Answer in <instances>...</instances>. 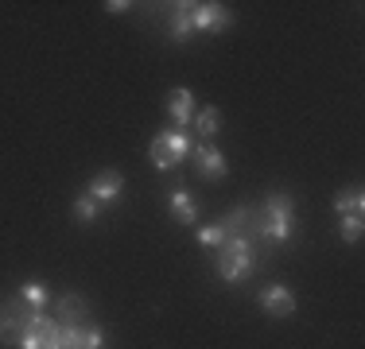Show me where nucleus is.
I'll list each match as a JSON object with an SVG mask.
<instances>
[{
  "mask_svg": "<svg viewBox=\"0 0 365 349\" xmlns=\"http://www.w3.org/2000/svg\"><path fill=\"white\" fill-rule=\"evenodd\" d=\"M98 214H101V206L93 202L90 194H78V198H74V222L90 225V222H98Z\"/></svg>",
  "mask_w": 365,
  "mask_h": 349,
  "instance_id": "6ab92c4d",
  "label": "nucleus"
},
{
  "mask_svg": "<svg viewBox=\"0 0 365 349\" xmlns=\"http://www.w3.org/2000/svg\"><path fill=\"white\" fill-rule=\"evenodd\" d=\"M195 132L202 136V140H214V136L222 132V109H218V105H210V109L195 113Z\"/></svg>",
  "mask_w": 365,
  "mask_h": 349,
  "instance_id": "2eb2a0df",
  "label": "nucleus"
},
{
  "mask_svg": "<svg viewBox=\"0 0 365 349\" xmlns=\"http://www.w3.org/2000/svg\"><path fill=\"white\" fill-rule=\"evenodd\" d=\"M168 206H171V217H175L179 225H195L198 222V206H195V198H190V190L187 187H175L168 194Z\"/></svg>",
  "mask_w": 365,
  "mask_h": 349,
  "instance_id": "ddd939ff",
  "label": "nucleus"
},
{
  "mask_svg": "<svg viewBox=\"0 0 365 349\" xmlns=\"http://www.w3.org/2000/svg\"><path fill=\"white\" fill-rule=\"evenodd\" d=\"M198 241L210 244V249H222V244H225V229L218 222H214V225H198Z\"/></svg>",
  "mask_w": 365,
  "mask_h": 349,
  "instance_id": "aec40b11",
  "label": "nucleus"
},
{
  "mask_svg": "<svg viewBox=\"0 0 365 349\" xmlns=\"http://www.w3.org/2000/svg\"><path fill=\"white\" fill-rule=\"evenodd\" d=\"M20 299L28 303L31 311H43V303L51 299V295H47V283H39V279H28V283L20 287Z\"/></svg>",
  "mask_w": 365,
  "mask_h": 349,
  "instance_id": "f3484780",
  "label": "nucleus"
},
{
  "mask_svg": "<svg viewBox=\"0 0 365 349\" xmlns=\"http://www.w3.org/2000/svg\"><path fill=\"white\" fill-rule=\"evenodd\" d=\"M295 233V202L288 190H272L260 206H249V222H245V237L249 241H264V244H288Z\"/></svg>",
  "mask_w": 365,
  "mask_h": 349,
  "instance_id": "f257e3e1",
  "label": "nucleus"
},
{
  "mask_svg": "<svg viewBox=\"0 0 365 349\" xmlns=\"http://www.w3.org/2000/svg\"><path fill=\"white\" fill-rule=\"evenodd\" d=\"M16 349H63V326L55 318H47L43 311H36Z\"/></svg>",
  "mask_w": 365,
  "mask_h": 349,
  "instance_id": "20e7f679",
  "label": "nucleus"
},
{
  "mask_svg": "<svg viewBox=\"0 0 365 349\" xmlns=\"http://www.w3.org/2000/svg\"><path fill=\"white\" fill-rule=\"evenodd\" d=\"M334 209L338 214H361L365 209V190L361 187H346L334 194Z\"/></svg>",
  "mask_w": 365,
  "mask_h": 349,
  "instance_id": "dca6fc26",
  "label": "nucleus"
},
{
  "mask_svg": "<svg viewBox=\"0 0 365 349\" xmlns=\"http://www.w3.org/2000/svg\"><path fill=\"white\" fill-rule=\"evenodd\" d=\"M163 20H168V35L175 43H187L195 28H190V4L187 0H175V4H163Z\"/></svg>",
  "mask_w": 365,
  "mask_h": 349,
  "instance_id": "9d476101",
  "label": "nucleus"
},
{
  "mask_svg": "<svg viewBox=\"0 0 365 349\" xmlns=\"http://www.w3.org/2000/svg\"><path fill=\"white\" fill-rule=\"evenodd\" d=\"M31 314H36V311H31L20 295L0 303V342H8V345L20 342L24 330H28V322H31Z\"/></svg>",
  "mask_w": 365,
  "mask_h": 349,
  "instance_id": "39448f33",
  "label": "nucleus"
},
{
  "mask_svg": "<svg viewBox=\"0 0 365 349\" xmlns=\"http://www.w3.org/2000/svg\"><path fill=\"white\" fill-rule=\"evenodd\" d=\"M168 117H171V125L175 128H187L190 120H195V93L190 90H171L168 93Z\"/></svg>",
  "mask_w": 365,
  "mask_h": 349,
  "instance_id": "f8f14e48",
  "label": "nucleus"
},
{
  "mask_svg": "<svg viewBox=\"0 0 365 349\" xmlns=\"http://www.w3.org/2000/svg\"><path fill=\"white\" fill-rule=\"evenodd\" d=\"M82 194H90L98 206H117L120 198H125V174H120V171H113V167L98 171V174L90 179V187L82 190Z\"/></svg>",
  "mask_w": 365,
  "mask_h": 349,
  "instance_id": "423d86ee",
  "label": "nucleus"
},
{
  "mask_svg": "<svg viewBox=\"0 0 365 349\" xmlns=\"http://www.w3.org/2000/svg\"><path fill=\"white\" fill-rule=\"evenodd\" d=\"M361 229H365L361 214H342V222H338V237H342L346 244H358L361 241Z\"/></svg>",
  "mask_w": 365,
  "mask_h": 349,
  "instance_id": "a211bd4d",
  "label": "nucleus"
},
{
  "mask_svg": "<svg viewBox=\"0 0 365 349\" xmlns=\"http://www.w3.org/2000/svg\"><path fill=\"white\" fill-rule=\"evenodd\" d=\"M195 152V171L202 174V179H210V182H222L225 174H230V163H225V155L218 152V147H210V144H198V147H190Z\"/></svg>",
  "mask_w": 365,
  "mask_h": 349,
  "instance_id": "1a4fd4ad",
  "label": "nucleus"
},
{
  "mask_svg": "<svg viewBox=\"0 0 365 349\" xmlns=\"http://www.w3.org/2000/svg\"><path fill=\"white\" fill-rule=\"evenodd\" d=\"M257 303L264 314H272V318H292L295 314V295L288 291L284 283H268L257 291Z\"/></svg>",
  "mask_w": 365,
  "mask_h": 349,
  "instance_id": "6e6552de",
  "label": "nucleus"
},
{
  "mask_svg": "<svg viewBox=\"0 0 365 349\" xmlns=\"http://www.w3.org/2000/svg\"><path fill=\"white\" fill-rule=\"evenodd\" d=\"M187 152H190V136L182 128H163V132H155L152 147H148V160H152L155 171H171L187 160Z\"/></svg>",
  "mask_w": 365,
  "mask_h": 349,
  "instance_id": "7ed1b4c3",
  "label": "nucleus"
},
{
  "mask_svg": "<svg viewBox=\"0 0 365 349\" xmlns=\"http://www.w3.org/2000/svg\"><path fill=\"white\" fill-rule=\"evenodd\" d=\"M58 318H63V326H82V318H90V303H86V295H63L58 299Z\"/></svg>",
  "mask_w": 365,
  "mask_h": 349,
  "instance_id": "4468645a",
  "label": "nucleus"
},
{
  "mask_svg": "<svg viewBox=\"0 0 365 349\" xmlns=\"http://www.w3.org/2000/svg\"><path fill=\"white\" fill-rule=\"evenodd\" d=\"M63 349H106V334L98 326H63Z\"/></svg>",
  "mask_w": 365,
  "mask_h": 349,
  "instance_id": "9b49d317",
  "label": "nucleus"
},
{
  "mask_svg": "<svg viewBox=\"0 0 365 349\" xmlns=\"http://www.w3.org/2000/svg\"><path fill=\"white\" fill-rule=\"evenodd\" d=\"M233 24V12L225 4H214V0H206V4H190V28L195 31H206V35H218Z\"/></svg>",
  "mask_w": 365,
  "mask_h": 349,
  "instance_id": "0eeeda50",
  "label": "nucleus"
},
{
  "mask_svg": "<svg viewBox=\"0 0 365 349\" xmlns=\"http://www.w3.org/2000/svg\"><path fill=\"white\" fill-rule=\"evenodd\" d=\"M109 12H128V8H133V4H128V0H109Z\"/></svg>",
  "mask_w": 365,
  "mask_h": 349,
  "instance_id": "412c9836",
  "label": "nucleus"
},
{
  "mask_svg": "<svg viewBox=\"0 0 365 349\" xmlns=\"http://www.w3.org/2000/svg\"><path fill=\"white\" fill-rule=\"evenodd\" d=\"M257 272V244L249 237H230L218 249V276L225 283H237V279Z\"/></svg>",
  "mask_w": 365,
  "mask_h": 349,
  "instance_id": "f03ea898",
  "label": "nucleus"
}]
</instances>
